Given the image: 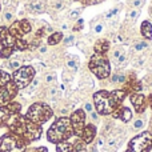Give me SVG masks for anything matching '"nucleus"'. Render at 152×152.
I'll return each instance as SVG.
<instances>
[{"label":"nucleus","instance_id":"c85d7f7f","mask_svg":"<svg viewBox=\"0 0 152 152\" xmlns=\"http://www.w3.org/2000/svg\"><path fill=\"white\" fill-rule=\"evenodd\" d=\"M20 24H21V29H23L24 35H26V34H29V32H31L32 27H31V23H29L28 20H20Z\"/></svg>","mask_w":152,"mask_h":152},{"label":"nucleus","instance_id":"a878e982","mask_svg":"<svg viewBox=\"0 0 152 152\" xmlns=\"http://www.w3.org/2000/svg\"><path fill=\"white\" fill-rule=\"evenodd\" d=\"M67 67H68L69 69H72L74 72L77 71V68H79V60H77V58H75V56H71V58H69V60L67 61Z\"/></svg>","mask_w":152,"mask_h":152},{"label":"nucleus","instance_id":"e433bc0d","mask_svg":"<svg viewBox=\"0 0 152 152\" xmlns=\"http://www.w3.org/2000/svg\"><path fill=\"white\" fill-rule=\"evenodd\" d=\"M39 45H40V39H37V37H36V39H35L34 42L31 43V44H28V50L34 51L35 48H37V47H39Z\"/></svg>","mask_w":152,"mask_h":152},{"label":"nucleus","instance_id":"20e7f679","mask_svg":"<svg viewBox=\"0 0 152 152\" xmlns=\"http://www.w3.org/2000/svg\"><path fill=\"white\" fill-rule=\"evenodd\" d=\"M52 115H53L52 108L48 104H45V103H35L28 108L26 118L29 119L32 123L42 126L45 121L50 120L52 118Z\"/></svg>","mask_w":152,"mask_h":152},{"label":"nucleus","instance_id":"ddd939ff","mask_svg":"<svg viewBox=\"0 0 152 152\" xmlns=\"http://www.w3.org/2000/svg\"><path fill=\"white\" fill-rule=\"evenodd\" d=\"M95 136H96V127H95L94 124H87V126L84 127L83 132H81L80 139L83 140L86 144H89V143L94 142Z\"/></svg>","mask_w":152,"mask_h":152},{"label":"nucleus","instance_id":"4be33fe9","mask_svg":"<svg viewBox=\"0 0 152 152\" xmlns=\"http://www.w3.org/2000/svg\"><path fill=\"white\" fill-rule=\"evenodd\" d=\"M56 152H74L72 151V144L68 142H61L56 144Z\"/></svg>","mask_w":152,"mask_h":152},{"label":"nucleus","instance_id":"72a5a7b5","mask_svg":"<svg viewBox=\"0 0 152 152\" xmlns=\"http://www.w3.org/2000/svg\"><path fill=\"white\" fill-rule=\"evenodd\" d=\"M103 29H104V24L103 23H97L92 27V31H94L95 34H100V32H103Z\"/></svg>","mask_w":152,"mask_h":152},{"label":"nucleus","instance_id":"c9c22d12","mask_svg":"<svg viewBox=\"0 0 152 152\" xmlns=\"http://www.w3.org/2000/svg\"><path fill=\"white\" fill-rule=\"evenodd\" d=\"M119 12V8H113V10H111L110 12H107L105 13V19L107 20H110V19H112L113 16H116V13Z\"/></svg>","mask_w":152,"mask_h":152},{"label":"nucleus","instance_id":"58836bf2","mask_svg":"<svg viewBox=\"0 0 152 152\" xmlns=\"http://www.w3.org/2000/svg\"><path fill=\"white\" fill-rule=\"evenodd\" d=\"M92 111H94V104H92V103H86V104H84V112L91 113Z\"/></svg>","mask_w":152,"mask_h":152},{"label":"nucleus","instance_id":"c756f323","mask_svg":"<svg viewBox=\"0 0 152 152\" xmlns=\"http://www.w3.org/2000/svg\"><path fill=\"white\" fill-rule=\"evenodd\" d=\"M123 53H124L123 48H121V47H115V48H113V51H112V59L116 61L121 55H123Z\"/></svg>","mask_w":152,"mask_h":152},{"label":"nucleus","instance_id":"c03bdc74","mask_svg":"<svg viewBox=\"0 0 152 152\" xmlns=\"http://www.w3.org/2000/svg\"><path fill=\"white\" fill-rule=\"evenodd\" d=\"M74 40H75V36H74V35H69V36H67L66 39H64V43L68 45V44H72V42H74Z\"/></svg>","mask_w":152,"mask_h":152},{"label":"nucleus","instance_id":"79ce46f5","mask_svg":"<svg viewBox=\"0 0 152 152\" xmlns=\"http://www.w3.org/2000/svg\"><path fill=\"white\" fill-rule=\"evenodd\" d=\"M55 75L53 74H47L45 75V81H47V83H53V81H55Z\"/></svg>","mask_w":152,"mask_h":152},{"label":"nucleus","instance_id":"49530a36","mask_svg":"<svg viewBox=\"0 0 152 152\" xmlns=\"http://www.w3.org/2000/svg\"><path fill=\"white\" fill-rule=\"evenodd\" d=\"M4 19H5V20H8V21L12 20V13H11V12H7V13L4 15Z\"/></svg>","mask_w":152,"mask_h":152},{"label":"nucleus","instance_id":"864d4df0","mask_svg":"<svg viewBox=\"0 0 152 152\" xmlns=\"http://www.w3.org/2000/svg\"><path fill=\"white\" fill-rule=\"evenodd\" d=\"M96 1H102V0H96Z\"/></svg>","mask_w":152,"mask_h":152},{"label":"nucleus","instance_id":"de8ad7c7","mask_svg":"<svg viewBox=\"0 0 152 152\" xmlns=\"http://www.w3.org/2000/svg\"><path fill=\"white\" fill-rule=\"evenodd\" d=\"M55 8H56V10H61V8H63V1H58V3H56Z\"/></svg>","mask_w":152,"mask_h":152},{"label":"nucleus","instance_id":"9b49d317","mask_svg":"<svg viewBox=\"0 0 152 152\" xmlns=\"http://www.w3.org/2000/svg\"><path fill=\"white\" fill-rule=\"evenodd\" d=\"M16 40L18 39L13 35H11L7 27H0V44L3 48H12L13 50Z\"/></svg>","mask_w":152,"mask_h":152},{"label":"nucleus","instance_id":"f704fd0d","mask_svg":"<svg viewBox=\"0 0 152 152\" xmlns=\"http://www.w3.org/2000/svg\"><path fill=\"white\" fill-rule=\"evenodd\" d=\"M143 4H144V0H132V1H131L132 8H136V10L142 8V7H143Z\"/></svg>","mask_w":152,"mask_h":152},{"label":"nucleus","instance_id":"f03ea898","mask_svg":"<svg viewBox=\"0 0 152 152\" xmlns=\"http://www.w3.org/2000/svg\"><path fill=\"white\" fill-rule=\"evenodd\" d=\"M71 136H74V129H72L69 118H66V116L56 119V121L51 126V128L47 132V139L55 144L67 142Z\"/></svg>","mask_w":152,"mask_h":152},{"label":"nucleus","instance_id":"412c9836","mask_svg":"<svg viewBox=\"0 0 152 152\" xmlns=\"http://www.w3.org/2000/svg\"><path fill=\"white\" fill-rule=\"evenodd\" d=\"M72 151L74 152H86L87 151V144L79 137L74 144H72Z\"/></svg>","mask_w":152,"mask_h":152},{"label":"nucleus","instance_id":"0eeeda50","mask_svg":"<svg viewBox=\"0 0 152 152\" xmlns=\"http://www.w3.org/2000/svg\"><path fill=\"white\" fill-rule=\"evenodd\" d=\"M34 79H35V68L31 66L20 67L19 69L13 71V75H12V81L18 87V89L27 88L32 83Z\"/></svg>","mask_w":152,"mask_h":152},{"label":"nucleus","instance_id":"dca6fc26","mask_svg":"<svg viewBox=\"0 0 152 152\" xmlns=\"http://www.w3.org/2000/svg\"><path fill=\"white\" fill-rule=\"evenodd\" d=\"M8 29H10L11 35H13V36L16 37V39H21V37H23V35H24L23 29H21L20 20H16V21H13V23L11 24V27H10V28H8Z\"/></svg>","mask_w":152,"mask_h":152},{"label":"nucleus","instance_id":"b1692460","mask_svg":"<svg viewBox=\"0 0 152 152\" xmlns=\"http://www.w3.org/2000/svg\"><path fill=\"white\" fill-rule=\"evenodd\" d=\"M28 50V43L23 39H18L15 43V47H13V51H26Z\"/></svg>","mask_w":152,"mask_h":152},{"label":"nucleus","instance_id":"1a4fd4ad","mask_svg":"<svg viewBox=\"0 0 152 152\" xmlns=\"http://www.w3.org/2000/svg\"><path fill=\"white\" fill-rule=\"evenodd\" d=\"M18 91V87L15 86V83L12 80L10 83H7L5 86L0 87V108L5 107L8 103L12 102V99L16 96Z\"/></svg>","mask_w":152,"mask_h":152},{"label":"nucleus","instance_id":"3c124183","mask_svg":"<svg viewBox=\"0 0 152 152\" xmlns=\"http://www.w3.org/2000/svg\"><path fill=\"white\" fill-rule=\"evenodd\" d=\"M40 52H42V53H44L45 52V51H47V47H40Z\"/></svg>","mask_w":152,"mask_h":152},{"label":"nucleus","instance_id":"a18cd8bd","mask_svg":"<svg viewBox=\"0 0 152 152\" xmlns=\"http://www.w3.org/2000/svg\"><path fill=\"white\" fill-rule=\"evenodd\" d=\"M91 119L94 121H97V120H99V113H97L96 111H92V112H91Z\"/></svg>","mask_w":152,"mask_h":152},{"label":"nucleus","instance_id":"9d476101","mask_svg":"<svg viewBox=\"0 0 152 152\" xmlns=\"http://www.w3.org/2000/svg\"><path fill=\"white\" fill-rule=\"evenodd\" d=\"M71 120V126L74 129V135L80 137L81 132H83L84 127H86V112L83 110H76L69 118Z\"/></svg>","mask_w":152,"mask_h":152},{"label":"nucleus","instance_id":"7ed1b4c3","mask_svg":"<svg viewBox=\"0 0 152 152\" xmlns=\"http://www.w3.org/2000/svg\"><path fill=\"white\" fill-rule=\"evenodd\" d=\"M94 102H95V108L99 115H111L118 107V103L113 100L111 92L107 91H99L94 95Z\"/></svg>","mask_w":152,"mask_h":152},{"label":"nucleus","instance_id":"4468645a","mask_svg":"<svg viewBox=\"0 0 152 152\" xmlns=\"http://www.w3.org/2000/svg\"><path fill=\"white\" fill-rule=\"evenodd\" d=\"M113 118L116 119H120L121 121H124V123H128L129 120L132 119V111L129 110L128 107H118L115 111H113L112 113Z\"/></svg>","mask_w":152,"mask_h":152},{"label":"nucleus","instance_id":"09e8293b","mask_svg":"<svg viewBox=\"0 0 152 152\" xmlns=\"http://www.w3.org/2000/svg\"><path fill=\"white\" fill-rule=\"evenodd\" d=\"M35 152H48V151H47V148L45 147H39V148H36V151Z\"/></svg>","mask_w":152,"mask_h":152},{"label":"nucleus","instance_id":"2eb2a0df","mask_svg":"<svg viewBox=\"0 0 152 152\" xmlns=\"http://www.w3.org/2000/svg\"><path fill=\"white\" fill-rule=\"evenodd\" d=\"M140 34L144 39L152 40V24L148 20H144L140 26Z\"/></svg>","mask_w":152,"mask_h":152},{"label":"nucleus","instance_id":"ea45409f","mask_svg":"<svg viewBox=\"0 0 152 152\" xmlns=\"http://www.w3.org/2000/svg\"><path fill=\"white\" fill-rule=\"evenodd\" d=\"M48 94H50L51 97H56L59 95V91H58L56 87H52V88H50V92H48Z\"/></svg>","mask_w":152,"mask_h":152},{"label":"nucleus","instance_id":"6ab92c4d","mask_svg":"<svg viewBox=\"0 0 152 152\" xmlns=\"http://www.w3.org/2000/svg\"><path fill=\"white\" fill-rule=\"evenodd\" d=\"M4 108L7 110V112L10 113V115H16V113H20V111H21V105L19 104V103H16V102L8 103Z\"/></svg>","mask_w":152,"mask_h":152},{"label":"nucleus","instance_id":"bb28decb","mask_svg":"<svg viewBox=\"0 0 152 152\" xmlns=\"http://www.w3.org/2000/svg\"><path fill=\"white\" fill-rule=\"evenodd\" d=\"M139 15H140V11L136 10V8H134V10H131V11L128 12V15H127V20H129V21H132V23H135V21L137 20V18H139Z\"/></svg>","mask_w":152,"mask_h":152},{"label":"nucleus","instance_id":"393cba45","mask_svg":"<svg viewBox=\"0 0 152 152\" xmlns=\"http://www.w3.org/2000/svg\"><path fill=\"white\" fill-rule=\"evenodd\" d=\"M11 80H12V75L7 74L5 71H0V87L5 86V84L10 83Z\"/></svg>","mask_w":152,"mask_h":152},{"label":"nucleus","instance_id":"f3484780","mask_svg":"<svg viewBox=\"0 0 152 152\" xmlns=\"http://www.w3.org/2000/svg\"><path fill=\"white\" fill-rule=\"evenodd\" d=\"M94 50H95V52H97V53H105L108 50H110V42L105 39L97 40V42L95 43Z\"/></svg>","mask_w":152,"mask_h":152},{"label":"nucleus","instance_id":"a211bd4d","mask_svg":"<svg viewBox=\"0 0 152 152\" xmlns=\"http://www.w3.org/2000/svg\"><path fill=\"white\" fill-rule=\"evenodd\" d=\"M111 83L112 84H127V76L124 72H115L111 76Z\"/></svg>","mask_w":152,"mask_h":152},{"label":"nucleus","instance_id":"5701e85b","mask_svg":"<svg viewBox=\"0 0 152 152\" xmlns=\"http://www.w3.org/2000/svg\"><path fill=\"white\" fill-rule=\"evenodd\" d=\"M61 39H63V34H61V32H53V34L48 37L47 43L50 45H55V44H58V43H60Z\"/></svg>","mask_w":152,"mask_h":152},{"label":"nucleus","instance_id":"6e6552de","mask_svg":"<svg viewBox=\"0 0 152 152\" xmlns=\"http://www.w3.org/2000/svg\"><path fill=\"white\" fill-rule=\"evenodd\" d=\"M152 148V134L143 132L137 136L132 137L128 144L127 152H150Z\"/></svg>","mask_w":152,"mask_h":152},{"label":"nucleus","instance_id":"4c0bfd02","mask_svg":"<svg viewBox=\"0 0 152 152\" xmlns=\"http://www.w3.org/2000/svg\"><path fill=\"white\" fill-rule=\"evenodd\" d=\"M80 12H81V10H79V8H77V10H74L71 13H69V19H74V20H75V19H79Z\"/></svg>","mask_w":152,"mask_h":152},{"label":"nucleus","instance_id":"473e14b6","mask_svg":"<svg viewBox=\"0 0 152 152\" xmlns=\"http://www.w3.org/2000/svg\"><path fill=\"white\" fill-rule=\"evenodd\" d=\"M144 127V120L143 119H136L134 121V129H142Z\"/></svg>","mask_w":152,"mask_h":152},{"label":"nucleus","instance_id":"2f4dec72","mask_svg":"<svg viewBox=\"0 0 152 152\" xmlns=\"http://www.w3.org/2000/svg\"><path fill=\"white\" fill-rule=\"evenodd\" d=\"M29 8H31L32 11H35V12H43L44 11V7H43L42 3H36V4H31L29 5Z\"/></svg>","mask_w":152,"mask_h":152},{"label":"nucleus","instance_id":"f8f14e48","mask_svg":"<svg viewBox=\"0 0 152 152\" xmlns=\"http://www.w3.org/2000/svg\"><path fill=\"white\" fill-rule=\"evenodd\" d=\"M129 100H131L132 105H134L135 111H136L137 113L144 112L145 104H147V99H145L144 95L140 94V92H132V94L129 95Z\"/></svg>","mask_w":152,"mask_h":152},{"label":"nucleus","instance_id":"aec40b11","mask_svg":"<svg viewBox=\"0 0 152 152\" xmlns=\"http://www.w3.org/2000/svg\"><path fill=\"white\" fill-rule=\"evenodd\" d=\"M147 47H148L147 42H144V40H136L131 47V52L132 53L134 52H142V51H144Z\"/></svg>","mask_w":152,"mask_h":152},{"label":"nucleus","instance_id":"a19ab883","mask_svg":"<svg viewBox=\"0 0 152 152\" xmlns=\"http://www.w3.org/2000/svg\"><path fill=\"white\" fill-rule=\"evenodd\" d=\"M81 28H83V19H77V23L74 27V31H80Z\"/></svg>","mask_w":152,"mask_h":152},{"label":"nucleus","instance_id":"39448f33","mask_svg":"<svg viewBox=\"0 0 152 152\" xmlns=\"http://www.w3.org/2000/svg\"><path fill=\"white\" fill-rule=\"evenodd\" d=\"M89 69L92 71V74H95L97 79L104 80L107 79L111 74V66L108 63V59L105 56V53H97L95 52L94 55L89 59V64H88Z\"/></svg>","mask_w":152,"mask_h":152},{"label":"nucleus","instance_id":"cd10ccee","mask_svg":"<svg viewBox=\"0 0 152 152\" xmlns=\"http://www.w3.org/2000/svg\"><path fill=\"white\" fill-rule=\"evenodd\" d=\"M10 113L7 112V110H5L4 107L0 108V127L3 126V124H5V121H7V119L10 118Z\"/></svg>","mask_w":152,"mask_h":152},{"label":"nucleus","instance_id":"7c9ffc66","mask_svg":"<svg viewBox=\"0 0 152 152\" xmlns=\"http://www.w3.org/2000/svg\"><path fill=\"white\" fill-rule=\"evenodd\" d=\"M12 52H13L12 48H1V50H0V58L7 59V58H10V56L12 55Z\"/></svg>","mask_w":152,"mask_h":152},{"label":"nucleus","instance_id":"603ef678","mask_svg":"<svg viewBox=\"0 0 152 152\" xmlns=\"http://www.w3.org/2000/svg\"><path fill=\"white\" fill-rule=\"evenodd\" d=\"M103 143H104V142H103V139H99V140H97V145H100V147L103 145Z\"/></svg>","mask_w":152,"mask_h":152},{"label":"nucleus","instance_id":"37998d69","mask_svg":"<svg viewBox=\"0 0 152 152\" xmlns=\"http://www.w3.org/2000/svg\"><path fill=\"white\" fill-rule=\"evenodd\" d=\"M20 63L19 61H12V63H10V68H12L13 71H16V69H19L20 68Z\"/></svg>","mask_w":152,"mask_h":152},{"label":"nucleus","instance_id":"f257e3e1","mask_svg":"<svg viewBox=\"0 0 152 152\" xmlns=\"http://www.w3.org/2000/svg\"><path fill=\"white\" fill-rule=\"evenodd\" d=\"M5 126L10 128V132L20 136L27 143H31L40 139L43 132L42 126L32 123L29 119H27L26 116L20 115V113L11 115L5 121Z\"/></svg>","mask_w":152,"mask_h":152},{"label":"nucleus","instance_id":"423d86ee","mask_svg":"<svg viewBox=\"0 0 152 152\" xmlns=\"http://www.w3.org/2000/svg\"><path fill=\"white\" fill-rule=\"evenodd\" d=\"M26 147V140L12 132H8L0 137V152H24Z\"/></svg>","mask_w":152,"mask_h":152},{"label":"nucleus","instance_id":"8fccbe9b","mask_svg":"<svg viewBox=\"0 0 152 152\" xmlns=\"http://www.w3.org/2000/svg\"><path fill=\"white\" fill-rule=\"evenodd\" d=\"M148 103H150V107L152 108V94L150 95V97H148Z\"/></svg>","mask_w":152,"mask_h":152}]
</instances>
